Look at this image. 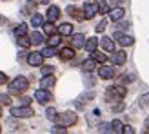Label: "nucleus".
Returning <instances> with one entry per match:
<instances>
[{"label":"nucleus","instance_id":"23","mask_svg":"<svg viewBox=\"0 0 149 134\" xmlns=\"http://www.w3.org/2000/svg\"><path fill=\"white\" fill-rule=\"evenodd\" d=\"M31 24H33L35 27H44V24H46V22H44V17H42V15H33V17H31Z\"/></svg>","mask_w":149,"mask_h":134},{"label":"nucleus","instance_id":"8","mask_svg":"<svg viewBox=\"0 0 149 134\" xmlns=\"http://www.w3.org/2000/svg\"><path fill=\"white\" fill-rule=\"evenodd\" d=\"M42 62H44V55L42 53H29L27 55V64L29 65L38 67V65H42Z\"/></svg>","mask_w":149,"mask_h":134},{"label":"nucleus","instance_id":"13","mask_svg":"<svg viewBox=\"0 0 149 134\" xmlns=\"http://www.w3.org/2000/svg\"><path fill=\"white\" fill-rule=\"evenodd\" d=\"M100 46L104 51H107V53H113L115 51V42L109 38V36H104V38H100Z\"/></svg>","mask_w":149,"mask_h":134},{"label":"nucleus","instance_id":"27","mask_svg":"<svg viewBox=\"0 0 149 134\" xmlns=\"http://www.w3.org/2000/svg\"><path fill=\"white\" fill-rule=\"evenodd\" d=\"M44 33L49 35V36L56 33V27L53 26V22H49V20H47V24H44Z\"/></svg>","mask_w":149,"mask_h":134},{"label":"nucleus","instance_id":"6","mask_svg":"<svg viewBox=\"0 0 149 134\" xmlns=\"http://www.w3.org/2000/svg\"><path fill=\"white\" fill-rule=\"evenodd\" d=\"M96 13H98V4L87 2V4L84 6V17H86V20H93Z\"/></svg>","mask_w":149,"mask_h":134},{"label":"nucleus","instance_id":"28","mask_svg":"<svg viewBox=\"0 0 149 134\" xmlns=\"http://www.w3.org/2000/svg\"><path fill=\"white\" fill-rule=\"evenodd\" d=\"M98 13H100V15L109 13V6H107L106 0H100V2H98Z\"/></svg>","mask_w":149,"mask_h":134},{"label":"nucleus","instance_id":"12","mask_svg":"<svg viewBox=\"0 0 149 134\" xmlns=\"http://www.w3.org/2000/svg\"><path fill=\"white\" fill-rule=\"evenodd\" d=\"M58 17H60V9H58L56 6H49L47 13H46V18L49 22H55V20H58Z\"/></svg>","mask_w":149,"mask_h":134},{"label":"nucleus","instance_id":"24","mask_svg":"<svg viewBox=\"0 0 149 134\" xmlns=\"http://www.w3.org/2000/svg\"><path fill=\"white\" fill-rule=\"evenodd\" d=\"M111 129H113V132H116V134H122L124 132V123L120 120H115L111 123Z\"/></svg>","mask_w":149,"mask_h":134},{"label":"nucleus","instance_id":"9","mask_svg":"<svg viewBox=\"0 0 149 134\" xmlns=\"http://www.w3.org/2000/svg\"><path fill=\"white\" fill-rule=\"evenodd\" d=\"M98 76L102 80H109V78L115 76V69H113V67H109V65H102L100 69H98Z\"/></svg>","mask_w":149,"mask_h":134},{"label":"nucleus","instance_id":"36","mask_svg":"<svg viewBox=\"0 0 149 134\" xmlns=\"http://www.w3.org/2000/svg\"><path fill=\"white\" fill-rule=\"evenodd\" d=\"M106 26H107V22H106V20H102V22H100V24H98V26H96V33H102V31H104V29H106Z\"/></svg>","mask_w":149,"mask_h":134},{"label":"nucleus","instance_id":"26","mask_svg":"<svg viewBox=\"0 0 149 134\" xmlns=\"http://www.w3.org/2000/svg\"><path fill=\"white\" fill-rule=\"evenodd\" d=\"M58 44H60V33H55V35H51L49 36V40H47V46H51V47H56Z\"/></svg>","mask_w":149,"mask_h":134},{"label":"nucleus","instance_id":"16","mask_svg":"<svg viewBox=\"0 0 149 134\" xmlns=\"http://www.w3.org/2000/svg\"><path fill=\"white\" fill-rule=\"evenodd\" d=\"M68 15L69 17H73V18H77V20H86V17H84V9H77V7H68Z\"/></svg>","mask_w":149,"mask_h":134},{"label":"nucleus","instance_id":"2","mask_svg":"<svg viewBox=\"0 0 149 134\" xmlns=\"http://www.w3.org/2000/svg\"><path fill=\"white\" fill-rule=\"evenodd\" d=\"M9 85V93L11 94H20V93H24V91H27V87H29V82H27V78H24V76H17L11 84H7Z\"/></svg>","mask_w":149,"mask_h":134},{"label":"nucleus","instance_id":"25","mask_svg":"<svg viewBox=\"0 0 149 134\" xmlns=\"http://www.w3.org/2000/svg\"><path fill=\"white\" fill-rule=\"evenodd\" d=\"M24 35H27V26L26 24H20V26H17L15 27V36H24Z\"/></svg>","mask_w":149,"mask_h":134},{"label":"nucleus","instance_id":"33","mask_svg":"<svg viewBox=\"0 0 149 134\" xmlns=\"http://www.w3.org/2000/svg\"><path fill=\"white\" fill-rule=\"evenodd\" d=\"M0 103H2V105H11V98H9L7 94L0 96Z\"/></svg>","mask_w":149,"mask_h":134},{"label":"nucleus","instance_id":"19","mask_svg":"<svg viewBox=\"0 0 149 134\" xmlns=\"http://www.w3.org/2000/svg\"><path fill=\"white\" fill-rule=\"evenodd\" d=\"M58 33L64 35V36H69L73 33V26L69 24V22H64L62 26H58Z\"/></svg>","mask_w":149,"mask_h":134},{"label":"nucleus","instance_id":"21","mask_svg":"<svg viewBox=\"0 0 149 134\" xmlns=\"http://www.w3.org/2000/svg\"><path fill=\"white\" fill-rule=\"evenodd\" d=\"M29 38H31V44H33V46H38V44H42V42H44V35H42V33H38V31H33Z\"/></svg>","mask_w":149,"mask_h":134},{"label":"nucleus","instance_id":"10","mask_svg":"<svg viewBox=\"0 0 149 134\" xmlns=\"http://www.w3.org/2000/svg\"><path fill=\"white\" fill-rule=\"evenodd\" d=\"M71 46H73L74 49H80V47H84V46H86V36L82 35V33H78V35H73V36H71Z\"/></svg>","mask_w":149,"mask_h":134},{"label":"nucleus","instance_id":"29","mask_svg":"<svg viewBox=\"0 0 149 134\" xmlns=\"http://www.w3.org/2000/svg\"><path fill=\"white\" fill-rule=\"evenodd\" d=\"M18 46L20 47H29L31 46V38H27V36H18Z\"/></svg>","mask_w":149,"mask_h":134},{"label":"nucleus","instance_id":"22","mask_svg":"<svg viewBox=\"0 0 149 134\" xmlns=\"http://www.w3.org/2000/svg\"><path fill=\"white\" fill-rule=\"evenodd\" d=\"M91 58H95V60L100 62V64H106L107 62V55H104V53H100V51H96V49L91 53Z\"/></svg>","mask_w":149,"mask_h":134},{"label":"nucleus","instance_id":"41","mask_svg":"<svg viewBox=\"0 0 149 134\" xmlns=\"http://www.w3.org/2000/svg\"><path fill=\"white\" fill-rule=\"evenodd\" d=\"M0 132H2V127H0Z\"/></svg>","mask_w":149,"mask_h":134},{"label":"nucleus","instance_id":"30","mask_svg":"<svg viewBox=\"0 0 149 134\" xmlns=\"http://www.w3.org/2000/svg\"><path fill=\"white\" fill-rule=\"evenodd\" d=\"M42 55H44V58H51V56H55L56 53H55V47H51V46H47L46 49L42 51Z\"/></svg>","mask_w":149,"mask_h":134},{"label":"nucleus","instance_id":"18","mask_svg":"<svg viewBox=\"0 0 149 134\" xmlns=\"http://www.w3.org/2000/svg\"><path fill=\"white\" fill-rule=\"evenodd\" d=\"M82 69H84L86 73H93L96 69V60L95 58H89V60H86L84 64H82Z\"/></svg>","mask_w":149,"mask_h":134},{"label":"nucleus","instance_id":"40","mask_svg":"<svg viewBox=\"0 0 149 134\" xmlns=\"http://www.w3.org/2000/svg\"><path fill=\"white\" fill-rule=\"evenodd\" d=\"M0 116H2V105H0Z\"/></svg>","mask_w":149,"mask_h":134},{"label":"nucleus","instance_id":"35","mask_svg":"<svg viewBox=\"0 0 149 134\" xmlns=\"http://www.w3.org/2000/svg\"><path fill=\"white\" fill-rule=\"evenodd\" d=\"M140 105H142V107H146V105H149V93L142 96V100H140Z\"/></svg>","mask_w":149,"mask_h":134},{"label":"nucleus","instance_id":"5","mask_svg":"<svg viewBox=\"0 0 149 134\" xmlns=\"http://www.w3.org/2000/svg\"><path fill=\"white\" fill-rule=\"evenodd\" d=\"M35 100L38 102V103H47V102H51L53 100V96H51V93L47 91V89H38V91L35 93Z\"/></svg>","mask_w":149,"mask_h":134},{"label":"nucleus","instance_id":"37","mask_svg":"<svg viewBox=\"0 0 149 134\" xmlns=\"http://www.w3.org/2000/svg\"><path fill=\"white\" fill-rule=\"evenodd\" d=\"M7 82H9V78H7V74H4V73H0V85H6Z\"/></svg>","mask_w":149,"mask_h":134},{"label":"nucleus","instance_id":"14","mask_svg":"<svg viewBox=\"0 0 149 134\" xmlns=\"http://www.w3.org/2000/svg\"><path fill=\"white\" fill-rule=\"evenodd\" d=\"M125 15V11L122 9V7H113V9H109V18L113 20V22H118V20H122V17Z\"/></svg>","mask_w":149,"mask_h":134},{"label":"nucleus","instance_id":"15","mask_svg":"<svg viewBox=\"0 0 149 134\" xmlns=\"http://www.w3.org/2000/svg\"><path fill=\"white\" fill-rule=\"evenodd\" d=\"M58 55H60V60H64V62L73 60V56H74V49H73V47H64Z\"/></svg>","mask_w":149,"mask_h":134},{"label":"nucleus","instance_id":"3","mask_svg":"<svg viewBox=\"0 0 149 134\" xmlns=\"http://www.w3.org/2000/svg\"><path fill=\"white\" fill-rule=\"evenodd\" d=\"M77 122H78L77 113H71V111H68V113H60L58 118H56V123H60L62 127H73Z\"/></svg>","mask_w":149,"mask_h":134},{"label":"nucleus","instance_id":"7","mask_svg":"<svg viewBox=\"0 0 149 134\" xmlns=\"http://www.w3.org/2000/svg\"><path fill=\"white\" fill-rule=\"evenodd\" d=\"M115 40H118V44H120L122 47H129V46L135 44V38H131L127 35H122V33H115Z\"/></svg>","mask_w":149,"mask_h":134},{"label":"nucleus","instance_id":"38","mask_svg":"<svg viewBox=\"0 0 149 134\" xmlns=\"http://www.w3.org/2000/svg\"><path fill=\"white\" fill-rule=\"evenodd\" d=\"M29 103H31V98H29V96H24V98H22V105H29Z\"/></svg>","mask_w":149,"mask_h":134},{"label":"nucleus","instance_id":"20","mask_svg":"<svg viewBox=\"0 0 149 134\" xmlns=\"http://www.w3.org/2000/svg\"><path fill=\"white\" fill-rule=\"evenodd\" d=\"M98 44H100V42H98V40H96L95 36H93V38H87V40H86V46H84V47L89 51V53H93V51H95L96 47H98Z\"/></svg>","mask_w":149,"mask_h":134},{"label":"nucleus","instance_id":"17","mask_svg":"<svg viewBox=\"0 0 149 134\" xmlns=\"http://www.w3.org/2000/svg\"><path fill=\"white\" fill-rule=\"evenodd\" d=\"M55 76H53V74H47V76H44L42 78V82H40V87L42 89H51V87H53L55 85Z\"/></svg>","mask_w":149,"mask_h":134},{"label":"nucleus","instance_id":"11","mask_svg":"<svg viewBox=\"0 0 149 134\" xmlns=\"http://www.w3.org/2000/svg\"><path fill=\"white\" fill-rule=\"evenodd\" d=\"M125 60H127V56H125L124 51H116V53L111 55V62L115 65H122V64H125Z\"/></svg>","mask_w":149,"mask_h":134},{"label":"nucleus","instance_id":"39","mask_svg":"<svg viewBox=\"0 0 149 134\" xmlns=\"http://www.w3.org/2000/svg\"><path fill=\"white\" fill-rule=\"evenodd\" d=\"M38 2H40V4H47V2H49V0H38Z\"/></svg>","mask_w":149,"mask_h":134},{"label":"nucleus","instance_id":"1","mask_svg":"<svg viewBox=\"0 0 149 134\" xmlns=\"http://www.w3.org/2000/svg\"><path fill=\"white\" fill-rule=\"evenodd\" d=\"M125 93H127V89H125L124 85H113V87H109L107 91H106V100L109 103L122 102V98L125 96Z\"/></svg>","mask_w":149,"mask_h":134},{"label":"nucleus","instance_id":"34","mask_svg":"<svg viewBox=\"0 0 149 134\" xmlns=\"http://www.w3.org/2000/svg\"><path fill=\"white\" fill-rule=\"evenodd\" d=\"M100 132H113V129H111V125H107V123H104V125H100V129H98Z\"/></svg>","mask_w":149,"mask_h":134},{"label":"nucleus","instance_id":"32","mask_svg":"<svg viewBox=\"0 0 149 134\" xmlns=\"http://www.w3.org/2000/svg\"><path fill=\"white\" fill-rule=\"evenodd\" d=\"M53 69H55V67H51V65H44V67H42V74H44V76L53 74Z\"/></svg>","mask_w":149,"mask_h":134},{"label":"nucleus","instance_id":"31","mask_svg":"<svg viewBox=\"0 0 149 134\" xmlns=\"http://www.w3.org/2000/svg\"><path fill=\"white\" fill-rule=\"evenodd\" d=\"M46 116H47V120H51V122H56V118H58V114H56L55 109H47L46 111Z\"/></svg>","mask_w":149,"mask_h":134},{"label":"nucleus","instance_id":"4","mask_svg":"<svg viewBox=\"0 0 149 134\" xmlns=\"http://www.w3.org/2000/svg\"><path fill=\"white\" fill-rule=\"evenodd\" d=\"M35 113L29 105H20V107H13L11 109V116L13 118H31Z\"/></svg>","mask_w":149,"mask_h":134}]
</instances>
